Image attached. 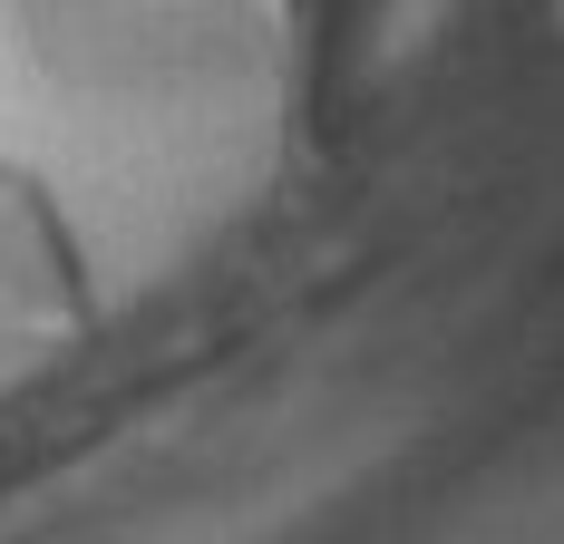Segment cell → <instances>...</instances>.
Wrapping results in <instances>:
<instances>
[{
    "instance_id": "6da1fadb",
    "label": "cell",
    "mask_w": 564,
    "mask_h": 544,
    "mask_svg": "<svg viewBox=\"0 0 564 544\" xmlns=\"http://www.w3.org/2000/svg\"><path fill=\"white\" fill-rule=\"evenodd\" d=\"M98 330V253L40 165L0 156V360H58Z\"/></svg>"
}]
</instances>
